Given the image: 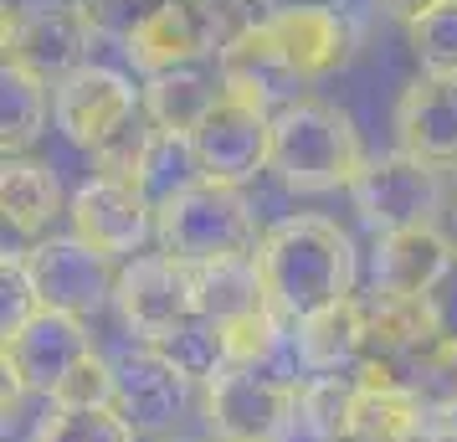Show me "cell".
I'll return each mask as SVG.
<instances>
[{
	"mask_svg": "<svg viewBox=\"0 0 457 442\" xmlns=\"http://www.w3.org/2000/svg\"><path fill=\"white\" fill-rule=\"evenodd\" d=\"M350 206L375 237H391L411 232V227H436V216L447 206V186L436 165L416 160L406 149H391V154L365 160V170L350 186Z\"/></svg>",
	"mask_w": 457,
	"mask_h": 442,
	"instance_id": "cell-8",
	"label": "cell"
},
{
	"mask_svg": "<svg viewBox=\"0 0 457 442\" xmlns=\"http://www.w3.org/2000/svg\"><path fill=\"white\" fill-rule=\"evenodd\" d=\"M283 339H288V319L272 304L221 324V350H227V365H237V371H268L272 355L283 350Z\"/></svg>",
	"mask_w": 457,
	"mask_h": 442,
	"instance_id": "cell-27",
	"label": "cell"
},
{
	"mask_svg": "<svg viewBox=\"0 0 457 442\" xmlns=\"http://www.w3.org/2000/svg\"><path fill=\"white\" fill-rule=\"evenodd\" d=\"M201 175L216 186L242 190L257 180L262 170H272V108L247 93H221V104L206 113V124L190 134Z\"/></svg>",
	"mask_w": 457,
	"mask_h": 442,
	"instance_id": "cell-11",
	"label": "cell"
},
{
	"mask_svg": "<svg viewBox=\"0 0 457 442\" xmlns=\"http://www.w3.org/2000/svg\"><path fill=\"white\" fill-rule=\"evenodd\" d=\"M72 206L62 196V180L46 160L31 154H11L0 165V211H5V227L21 237H42L62 211Z\"/></svg>",
	"mask_w": 457,
	"mask_h": 442,
	"instance_id": "cell-20",
	"label": "cell"
},
{
	"mask_svg": "<svg viewBox=\"0 0 457 442\" xmlns=\"http://www.w3.org/2000/svg\"><path fill=\"white\" fill-rule=\"evenodd\" d=\"M262 278H268L272 309L303 324L334 304L354 298V242L329 216H283L272 221L262 247H257Z\"/></svg>",
	"mask_w": 457,
	"mask_h": 442,
	"instance_id": "cell-2",
	"label": "cell"
},
{
	"mask_svg": "<svg viewBox=\"0 0 457 442\" xmlns=\"http://www.w3.org/2000/svg\"><path fill=\"white\" fill-rule=\"evenodd\" d=\"M252 0H160L145 21L124 37V57L134 72L160 78L175 67H195L201 57H221V46L252 26Z\"/></svg>",
	"mask_w": 457,
	"mask_h": 442,
	"instance_id": "cell-4",
	"label": "cell"
},
{
	"mask_svg": "<svg viewBox=\"0 0 457 442\" xmlns=\"http://www.w3.org/2000/svg\"><path fill=\"white\" fill-rule=\"evenodd\" d=\"M221 78H211L201 67H175L145 83V119L165 134H195L206 124V113L221 104Z\"/></svg>",
	"mask_w": 457,
	"mask_h": 442,
	"instance_id": "cell-23",
	"label": "cell"
},
{
	"mask_svg": "<svg viewBox=\"0 0 457 442\" xmlns=\"http://www.w3.org/2000/svg\"><path fill=\"white\" fill-rule=\"evenodd\" d=\"M395 145L436 170L457 165V83L411 78L395 98Z\"/></svg>",
	"mask_w": 457,
	"mask_h": 442,
	"instance_id": "cell-17",
	"label": "cell"
},
{
	"mask_svg": "<svg viewBox=\"0 0 457 442\" xmlns=\"http://www.w3.org/2000/svg\"><path fill=\"white\" fill-rule=\"evenodd\" d=\"M360 129L339 104L319 93H298L283 108H272V175L298 196H324V190H350L354 175L365 170Z\"/></svg>",
	"mask_w": 457,
	"mask_h": 442,
	"instance_id": "cell-3",
	"label": "cell"
},
{
	"mask_svg": "<svg viewBox=\"0 0 457 442\" xmlns=\"http://www.w3.org/2000/svg\"><path fill=\"white\" fill-rule=\"evenodd\" d=\"M293 355L309 376H350L365 360V298L354 294L324 314L293 324Z\"/></svg>",
	"mask_w": 457,
	"mask_h": 442,
	"instance_id": "cell-19",
	"label": "cell"
},
{
	"mask_svg": "<svg viewBox=\"0 0 457 442\" xmlns=\"http://www.w3.org/2000/svg\"><path fill=\"white\" fill-rule=\"evenodd\" d=\"M154 237H160V253L180 257L190 268H201V263L257 253L268 232L257 227V211H252V201L242 190L201 180V186L180 190L175 201L160 206Z\"/></svg>",
	"mask_w": 457,
	"mask_h": 442,
	"instance_id": "cell-5",
	"label": "cell"
},
{
	"mask_svg": "<svg viewBox=\"0 0 457 442\" xmlns=\"http://www.w3.org/2000/svg\"><path fill=\"white\" fill-rule=\"evenodd\" d=\"M46 119H57L52 113V88L31 72L5 67L0 72V149H5V160L37 145L46 134Z\"/></svg>",
	"mask_w": 457,
	"mask_h": 442,
	"instance_id": "cell-24",
	"label": "cell"
},
{
	"mask_svg": "<svg viewBox=\"0 0 457 442\" xmlns=\"http://www.w3.org/2000/svg\"><path fill=\"white\" fill-rule=\"evenodd\" d=\"M201 160H195V145L190 134H165L145 119V134H139V149H134V165H129V186H139L154 201V211L175 201L180 190L201 186Z\"/></svg>",
	"mask_w": 457,
	"mask_h": 442,
	"instance_id": "cell-21",
	"label": "cell"
},
{
	"mask_svg": "<svg viewBox=\"0 0 457 442\" xmlns=\"http://www.w3.org/2000/svg\"><path fill=\"white\" fill-rule=\"evenodd\" d=\"M93 355V335H87L83 319L57 314V309H37L31 319H21L5 345H0V376L11 386H21L26 396H57L83 360Z\"/></svg>",
	"mask_w": 457,
	"mask_h": 442,
	"instance_id": "cell-14",
	"label": "cell"
},
{
	"mask_svg": "<svg viewBox=\"0 0 457 442\" xmlns=\"http://www.w3.org/2000/svg\"><path fill=\"white\" fill-rule=\"evenodd\" d=\"M52 406H78V412H93V406H113V360L108 355H93L72 371V376L57 386Z\"/></svg>",
	"mask_w": 457,
	"mask_h": 442,
	"instance_id": "cell-30",
	"label": "cell"
},
{
	"mask_svg": "<svg viewBox=\"0 0 457 442\" xmlns=\"http://www.w3.org/2000/svg\"><path fill=\"white\" fill-rule=\"evenodd\" d=\"M457 268V242L436 227H411V232L375 237L370 257V294L395 298H432L436 283Z\"/></svg>",
	"mask_w": 457,
	"mask_h": 442,
	"instance_id": "cell-16",
	"label": "cell"
},
{
	"mask_svg": "<svg viewBox=\"0 0 457 442\" xmlns=\"http://www.w3.org/2000/svg\"><path fill=\"white\" fill-rule=\"evenodd\" d=\"M354 42L360 31L345 11H268L221 46L216 78L231 93L283 108L298 88L334 78L354 57Z\"/></svg>",
	"mask_w": 457,
	"mask_h": 442,
	"instance_id": "cell-1",
	"label": "cell"
},
{
	"mask_svg": "<svg viewBox=\"0 0 457 442\" xmlns=\"http://www.w3.org/2000/svg\"><path fill=\"white\" fill-rule=\"evenodd\" d=\"M195 298H201V319H211L216 329L272 304L257 253L221 257V263H201V268H195Z\"/></svg>",
	"mask_w": 457,
	"mask_h": 442,
	"instance_id": "cell-22",
	"label": "cell"
},
{
	"mask_svg": "<svg viewBox=\"0 0 457 442\" xmlns=\"http://www.w3.org/2000/svg\"><path fill=\"white\" fill-rule=\"evenodd\" d=\"M21 268L31 294H37V309L87 319L104 304H113V283H119L113 257L93 253L78 237H37L21 253Z\"/></svg>",
	"mask_w": 457,
	"mask_h": 442,
	"instance_id": "cell-12",
	"label": "cell"
},
{
	"mask_svg": "<svg viewBox=\"0 0 457 442\" xmlns=\"http://www.w3.org/2000/svg\"><path fill=\"white\" fill-rule=\"evenodd\" d=\"M350 376H298V432L309 442L350 438Z\"/></svg>",
	"mask_w": 457,
	"mask_h": 442,
	"instance_id": "cell-26",
	"label": "cell"
},
{
	"mask_svg": "<svg viewBox=\"0 0 457 442\" xmlns=\"http://www.w3.org/2000/svg\"><path fill=\"white\" fill-rule=\"evenodd\" d=\"M113 309L124 319L134 345H170L186 324L201 319L195 298V268L170 253H139L119 268Z\"/></svg>",
	"mask_w": 457,
	"mask_h": 442,
	"instance_id": "cell-9",
	"label": "cell"
},
{
	"mask_svg": "<svg viewBox=\"0 0 457 442\" xmlns=\"http://www.w3.org/2000/svg\"><path fill=\"white\" fill-rule=\"evenodd\" d=\"M195 396V376L160 345H129L113 355V412L139 438H165L180 427Z\"/></svg>",
	"mask_w": 457,
	"mask_h": 442,
	"instance_id": "cell-10",
	"label": "cell"
},
{
	"mask_svg": "<svg viewBox=\"0 0 457 442\" xmlns=\"http://www.w3.org/2000/svg\"><path fill=\"white\" fill-rule=\"evenodd\" d=\"M375 5H380L386 16H395V21H401V26H411V21H421L427 11H436L442 0H375Z\"/></svg>",
	"mask_w": 457,
	"mask_h": 442,
	"instance_id": "cell-32",
	"label": "cell"
},
{
	"mask_svg": "<svg viewBox=\"0 0 457 442\" xmlns=\"http://www.w3.org/2000/svg\"><path fill=\"white\" fill-rule=\"evenodd\" d=\"M442 329L436 298H395V294H365V360H391L411 365L421 350H432Z\"/></svg>",
	"mask_w": 457,
	"mask_h": 442,
	"instance_id": "cell-18",
	"label": "cell"
},
{
	"mask_svg": "<svg viewBox=\"0 0 457 442\" xmlns=\"http://www.w3.org/2000/svg\"><path fill=\"white\" fill-rule=\"evenodd\" d=\"M139 432L129 427L113 406H93V412H78V406H52L31 442H134Z\"/></svg>",
	"mask_w": 457,
	"mask_h": 442,
	"instance_id": "cell-29",
	"label": "cell"
},
{
	"mask_svg": "<svg viewBox=\"0 0 457 442\" xmlns=\"http://www.w3.org/2000/svg\"><path fill=\"white\" fill-rule=\"evenodd\" d=\"M72 237L87 242L93 253L113 257V263H129V257L145 253V242L154 237V221L160 211L139 186L129 180H113V175H87L83 186L72 190Z\"/></svg>",
	"mask_w": 457,
	"mask_h": 442,
	"instance_id": "cell-15",
	"label": "cell"
},
{
	"mask_svg": "<svg viewBox=\"0 0 457 442\" xmlns=\"http://www.w3.org/2000/svg\"><path fill=\"white\" fill-rule=\"evenodd\" d=\"M52 113H57V129H62L67 145L98 154L145 113V88H134L119 67L87 63L52 88Z\"/></svg>",
	"mask_w": 457,
	"mask_h": 442,
	"instance_id": "cell-13",
	"label": "cell"
},
{
	"mask_svg": "<svg viewBox=\"0 0 457 442\" xmlns=\"http://www.w3.org/2000/svg\"><path fill=\"white\" fill-rule=\"evenodd\" d=\"M268 11H345V0H252Z\"/></svg>",
	"mask_w": 457,
	"mask_h": 442,
	"instance_id": "cell-34",
	"label": "cell"
},
{
	"mask_svg": "<svg viewBox=\"0 0 457 442\" xmlns=\"http://www.w3.org/2000/svg\"><path fill=\"white\" fill-rule=\"evenodd\" d=\"M406 391L421 421H457V335H442L406 365Z\"/></svg>",
	"mask_w": 457,
	"mask_h": 442,
	"instance_id": "cell-25",
	"label": "cell"
},
{
	"mask_svg": "<svg viewBox=\"0 0 457 442\" xmlns=\"http://www.w3.org/2000/svg\"><path fill=\"white\" fill-rule=\"evenodd\" d=\"M406 42H411V57L421 67V78L457 83V0H442L436 11L411 21L406 26Z\"/></svg>",
	"mask_w": 457,
	"mask_h": 442,
	"instance_id": "cell-28",
	"label": "cell"
},
{
	"mask_svg": "<svg viewBox=\"0 0 457 442\" xmlns=\"http://www.w3.org/2000/svg\"><path fill=\"white\" fill-rule=\"evenodd\" d=\"M93 37L98 31H93V21L83 16L78 0H16L0 16V57H5V67L31 72L46 88H57L78 67H87Z\"/></svg>",
	"mask_w": 457,
	"mask_h": 442,
	"instance_id": "cell-6",
	"label": "cell"
},
{
	"mask_svg": "<svg viewBox=\"0 0 457 442\" xmlns=\"http://www.w3.org/2000/svg\"><path fill=\"white\" fill-rule=\"evenodd\" d=\"M78 5H83V16L93 21V31H113V37L124 42L160 0H78Z\"/></svg>",
	"mask_w": 457,
	"mask_h": 442,
	"instance_id": "cell-31",
	"label": "cell"
},
{
	"mask_svg": "<svg viewBox=\"0 0 457 442\" xmlns=\"http://www.w3.org/2000/svg\"><path fill=\"white\" fill-rule=\"evenodd\" d=\"M206 427L216 442H298V380L272 371H216L206 380Z\"/></svg>",
	"mask_w": 457,
	"mask_h": 442,
	"instance_id": "cell-7",
	"label": "cell"
},
{
	"mask_svg": "<svg viewBox=\"0 0 457 442\" xmlns=\"http://www.w3.org/2000/svg\"><path fill=\"white\" fill-rule=\"evenodd\" d=\"M339 442H354V438H339Z\"/></svg>",
	"mask_w": 457,
	"mask_h": 442,
	"instance_id": "cell-35",
	"label": "cell"
},
{
	"mask_svg": "<svg viewBox=\"0 0 457 442\" xmlns=\"http://www.w3.org/2000/svg\"><path fill=\"white\" fill-rule=\"evenodd\" d=\"M401 442H457V421H416Z\"/></svg>",
	"mask_w": 457,
	"mask_h": 442,
	"instance_id": "cell-33",
	"label": "cell"
}]
</instances>
